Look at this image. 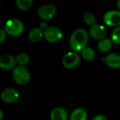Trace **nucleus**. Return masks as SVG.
<instances>
[{
	"label": "nucleus",
	"instance_id": "obj_5",
	"mask_svg": "<svg viewBox=\"0 0 120 120\" xmlns=\"http://www.w3.org/2000/svg\"><path fill=\"white\" fill-rule=\"evenodd\" d=\"M80 62L79 55L75 52H68L63 58V64L68 69H72L76 68Z\"/></svg>",
	"mask_w": 120,
	"mask_h": 120
},
{
	"label": "nucleus",
	"instance_id": "obj_13",
	"mask_svg": "<svg viewBox=\"0 0 120 120\" xmlns=\"http://www.w3.org/2000/svg\"><path fill=\"white\" fill-rule=\"evenodd\" d=\"M44 35V33H43L42 30L40 28L35 27L32 29L28 34L29 39L32 42H38L39 41Z\"/></svg>",
	"mask_w": 120,
	"mask_h": 120
},
{
	"label": "nucleus",
	"instance_id": "obj_2",
	"mask_svg": "<svg viewBox=\"0 0 120 120\" xmlns=\"http://www.w3.org/2000/svg\"><path fill=\"white\" fill-rule=\"evenodd\" d=\"M5 32L11 36L20 35L24 30L23 24L17 19H11L8 20L4 26Z\"/></svg>",
	"mask_w": 120,
	"mask_h": 120
},
{
	"label": "nucleus",
	"instance_id": "obj_11",
	"mask_svg": "<svg viewBox=\"0 0 120 120\" xmlns=\"http://www.w3.org/2000/svg\"><path fill=\"white\" fill-rule=\"evenodd\" d=\"M105 63L111 68H120V56L116 53H112L105 58Z\"/></svg>",
	"mask_w": 120,
	"mask_h": 120
},
{
	"label": "nucleus",
	"instance_id": "obj_22",
	"mask_svg": "<svg viewBox=\"0 0 120 120\" xmlns=\"http://www.w3.org/2000/svg\"><path fill=\"white\" fill-rule=\"evenodd\" d=\"M39 27H40V29L41 30H47V28L49 27H48L46 22H41L40 24H39Z\"/></svg>",
	"mask_w": 120,
	"mask_h": 120
},
{
	"label": "nucleus",
	"instance_id": "obj_10",
	"mask_svg": "<svg viewBox=\"0 0 120 120\" xmlns=\"http://www.w3.org/2000/svg\"><path fill=\"white\" fill-rule=\"evenodd\" d=\"M90 35L95 39H103L106 35L105 28L101 25L95 24L90 28Z\"/></svg>",
	"mask_w": 120,
	"mask_h": 120
},
{
	"label": "nucleus",
	"instance_id": "obj_18",
	"mask_svg": "<svg viewBox=\"0 0 120 120\" xmlns=\"http://www.w3.org/2000/svg\"><path fill=\"white\" fill-rule=\"evenodd\" d=\"M16 63L20 65V66H23L29 63V56L26 53H20L16 57Z\"/></svg>",
	"mask_w": 120,
	"mask_h": 120
},
{
	"label": "nucleus",
	"instance_id": "obj_20",
	"mask_svg": "<svg viewBox=\"0 0 120 120\" xmlns=\"http://www.w3.org/2000/svg\"><path fill=\"white\" fill-rule=\"evenodd\" d=\"M111 40L112 42L120 44V26L114 29L111 34Z\"/></svg>",
	"mask_w": 120,
	"mask_h": 120
},
{
	"label": "nucleus",
	"instance_id": "obj_25",
	"mask_svg": "<svg viewBox=\"0 0 120 120\" xmlns=\"http://www.w3.org/2000/svg\"><path fill=\"white\" fill-rule=\"evenodd\" d=\"M3 119V112L0 110V120H2Z\"/></svg>",
	"mask_w": 120,
	"mask_h": 120
},
{
	"label": "nucleus",
	"instance_id": "obj_9",
	"mask_svg": "<svg viewBox=\"0 0 120 120\" xmlns=\"http://www.w3.org/2000/svg\"><path fill=\"white\" fill-rule=\"evenodd\" d=\"M16 63V59L11 55H3L0 58V68L4 70L13 69Z\"/></svg>",
	"mask_w": 120,
	"mask_h": 120
},
{
	"label": "nucleus",
	"instance_id": "obj_8",
	"mask_svg": "<svg viewBox=\"0 0 120 120\" xmlns=\"http://www.w3.org/2000/svg\"><path fill=\"white\" fill-rule=\"evenodd\" d=\"M19 94L18 91L13 88H8L3 91L1 93V99L3 101L7 103H11L15 102L18 98Z\"/></svg>",
	"mask_w": 120,
	"mask_h": 120
},
{
	"label": "nucleus",
	"instance_id": "obj_14",
	"mask_svg": "<svg viewBox=\"0 0 120 120\" xmlns=\"http://www.w3.org/2000/svg\"><path fill=\"white\" fill-rule=\"evenodd\" d=\"M87 113L83 108H77L75 110L70 117V120H86Z\"/></svg>",
	"mask_w": 120,
	"mask_h": 120
},
{
	"label": "nucleus",
	"instance_id": "obj_15",
	"mask_svg": "<svg viewBox=\"0 0 120 120\" xmlns=\"http://www.w3.org/2000/svg\"><path fill=\"white\" fill-rule=\"evenodd\" d=\"M98 49L102 52H107L112 47V41L109 39H103L98 43Z\"/></svg>",
	"mask_w": 120,
	"mask_h": 120
},
{
	"label": "nucleus",
	"instance_id": "obj_7",
	"mask_svg": "<svg viewBox=\"0 0 120 120\" xmlns=\"http://www.w3.org/2000/svg\"><path fill=\"white\" fill-rule=\"evenodd\" d=\"M104 22L109 26H118L120 25V11H109L105 13Z\"/></svg>",
	"mask_w": 120,
	"mask_h": 120
},
{
	"label": "nucleus",
	"instance_id": "obj_12",
	"mask_svg": "<svg viewBox=\"0 0 120 120\" xmlns=\"http://www.w3.org/2000/svg\"><path fill=\"white\" fill-rule=\"evenodd\" d=\"M67 111L61 108H55L51 113V120H67Z\"/></svg>",
	"mask_w": 120,
	"mask_h": 120
},
{
	"label": "nucleus",
	"instance_id": "obj_21",
	"mask_svg": "<svg viewBox=\"0 0 120 120\" xmlns=\"http://www.w3.org/2000/svg\"><path fill=\"white\" fill-rule=\"evenodd\" d=\"M6 39V32L3 30H0V43H3Z\"/></svg>",
	"mask_w": 120,
	"mask_h": 120
},
{
	"label": "nucleus",
	"instance_id": "obj_3",
	"mask_svg": "<svg viewBox=\"0 0 120 120\" xmlns=\"http://www.w3.org/2000/svg\"><path fill=\"white\" fill-rule=\"evenodd\" d=\"M13 77L16 83L20 85H25L28 83L30 75L29 71L23 66H18L15 68L13 72Z\"/></svg>",
	"mask_w": 120,
	"mask_h": 120
},
{
	"label": "nucleus",
	"instance_id": "obj_6",
	"mask_svg": "<svg viewBox=\"0 0 120 120\" xmlns=\"http://www.w3.org/2000/svg\"><path fill=\"white\" fill-rule=\"evenodd\" d=\"M57 8L53 4H46L41 6L38 10L39 17L43 20H49L56 13Z\"/></svg>",
	"mask_w": 120,
	"mask_h": 120
},
{
	"label": "nucleus",
	"instance_id": "obj_24",
	"mask_svg": "<svg viewBox=\"0 0 120 120\" xmlns=\"http://www.w3.org/2000/svg\"><path fill=\"white\" fill-rule=\"evenodd\" d=\"M117 6L118 8V9L120 11V0H119L117 2Z\"/></svg>",
	"mask_w": 120,
	"mask_h": 120
},
{
	"label": "nucleus",
	"instance_id": "obj_4",
	"mask_svg": "<svg viewBox=\"0 0 120 120\" xmlns=\"http://www.w3.org/2000/svg\"><path fill=\"white\" fill-rule=\"evenodd\" d=\"M44 37L49 42H57L63 37V32L57 27H49L44 31Z\"/></svg>",
	"mask_w": 120,
	"mask_h": 120
},
{
	"label": "nucleus",
	"instance_id": "obj_19",
	"mask_svg": "<svg viewBox=\"0 0 120 120\" xmlns=\"http://www.w3.org/2000/svg\"><path fill=\"white\" fill-rule=\"evenodd\" d=\"M84 20L88 25H94L96 23V17L90 12H86L84 14Z\"/></svg>",
	"mask_w": 120,
	"mask_h": 120
},
{
	"label": "nucleus",
	"instance_id": "obj_16",
	"mask_svg": "<svg viewBox=\"0 0 120 120\" xmlns=\"http://www.w3.org/2000/svg\"><path fill=\"white\" fill-rule=\"evenodd\" d=\"M82 57L84 60L86 61H91L95 58V51L93 49L89 47H86L82 51Z\"/></svg>",
	"mask_w": 120,
	"mask_h": 120
},
{
	"label": "nucleus",
	"instance_id": "obj_17",
	"mask_svg": "<svg viewBox=\"0 0 120 120\" xmlns=\"http://www.w3.org/2000/svg\"><path fill=\"white\" fill-rule=\"evenodd\" d=\"M16 6L22 11H27L31 8L33 1L32 0H16Z\"/></svg>",
	"mask_w": 120,
	"mask_h": 120
},
{
	"label": "nucleus",
	"instance_id": "obj_1",
	"mask_svg": "<svg viewBox=\"0 0 120 120\" xmlns=\"http://www.w3.org/2000/svg\"><path fill=\"white\" fill-rule=\"evenodd\" d=\"M88 33L84 29L76 30L70 39V46L75 51H82L88 41Z\"/></svg>",
	"mask_w": 120,
	"mask_h": 120
},
{
	"label": "nucleus",
	"instance_id": "obj_23",
	"mask_svg": "<svg viewBox=\"0 0 120 120\" xmlns=\"http://www.w3.org/2000/svg\"><path fill=\"white\" fill-rule=\"evenodd\" d=\"M92 120H107V118H106L105 116H103V115H97V116L94 117Z\"/></svg>",
	"mask_w": 120,
	"mask_h": 120
}]
</instances>
